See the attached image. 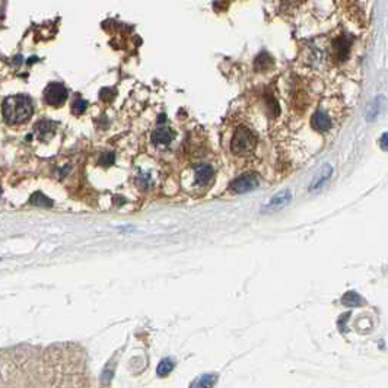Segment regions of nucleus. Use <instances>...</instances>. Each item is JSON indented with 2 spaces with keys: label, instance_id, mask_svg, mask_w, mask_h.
I'll return each instance as SVG.
<instances>
[{
  "label": "nucleus",
  "instance_id": "1",
  "mask_svg": "<svg viewBox=\"0 0 388 388\" xmlns=\"http://www.w3.org/2000/svg\"><path fill=\"white\" fill-rule=\"evenodd\" d=\"M32 116V102L26 95L9 96L3 102V117L9 123H24Z\"/></svg>",
  "mask_w": 388,
  "mask_h": 388
},
{
  "label": "nucleus",
  "instance_id": "2",
  "mask_svg": "<svg viewBox=\"0 0 388 388\" xmlns=\"http://www.w3.org/2000/svg\"><path fill=\"white\" fill-rule=\"evenodd\" d=\"M256 145H257V139H256L254 133L245 127H239L236 130V133L232 137V142H231L232 152L235 155H247V153L253 152Z\"/></svg>",
  "mask_w": 388,
  "mask_h": 388
},
{
  "label": "nucleus",
  "instance_id": "3",
  "mask_svg": "<svg viewBox=\"0 0 388 388\" xmlns=\"http://www.w3.org/2000/svg\"><path fill=\"white\" fill-rule=\"evenodd\" d=\"M67 98V91L61 83H50L44 91V99L48 105L60 107L64 104Z\"/></svg>",
  "mask_w": 388,
  "mask_h": 388
},
{
  "label": "nucleus",
  "instance_id": "4",
  "mask_svg": "<svg viewBox=\"0 0 388 388\" xmlns=\"http://www.w3.org/2000/svg\"><path fill=\"white\" fill-rule=\"evenodd\" d=\"M257 186H259V177L254 174H244L234 180V183L231 184V190L239 194H244L254 190Z\"/></svg>",
  "mask_w": 388,
  "mask_h": 388
},
{
  "label": "nucleus",
  "instance_id": "5",
  "mask_svg": "<svg viewBox=\"0 0 388 388\" xmlns=\"http://www.w3.org/2000/svg\"><path fill=\"white\" fill-rule=\"evenodd\" d=\"M56 130V124L50 120H40L34 126V133L41 140H48Z\"/></svg>",
  "mask_w": 388,
  "mask_h": 388
},
{
  "label": "nucleus",
  "instance_id": "6",
  "mask_svg": "<svg viewBox=\"0 0 388 388\" xmlns=\"http://www.w3.org/2000/svg\"><path fill=\"white\" fill-rule=\"evenodd\" d=\"M311 124H312V127L318 131H327V130L331 127V121H330V118L323 113V111H317L312 118H311Z\"/></svg>",
  "mask_w": 388,
  "mask_h": 388
},
{
  "label": "nucleus",
  "instance_id": "7",
  "mask_svg": "<svg viewBox=\"0 0 388 388\" xmlns=\"http://www.w3.org/2000/svg\"><path fill=\"white\" fill-rule=\"evenodd\" d=\"M292 199V194L289 191H280L279 194H276L273 199H271L267 206L264 207V210H270V209H276V207H282L286 203H289Z\"/></svg>",
  "mask_w": 388,
  "mask_h": 388
},
{
  "label": "nucleus",
  "instance_id": "8",
  "mask_svg": "<svg viewBox=\"0 0 388 388\" xmlns=\"http://www.w3.org/2000/svg\"><path fill=\"white\" fill-rule=\"evenodd\" d=\"M29 203L34 204V206H40V207H51V206H53V200L48 199L47 196H44V194L40 193V191H37V193H34V194L31 196Z\"/></svg>",
  "mask_w": 388,
  "mask_h": 388
},
{
  "label": "nucleus",
  "instance_id": "9",
  "mask_svg": "<svg viewBox=\"0 0 388 388\" xmlns=\"http://www.w3.org/2000/svg\"><path fill=\"white\" fill-rule=\"evenodd\" d=\"M213 177V168L210 165H201L196 169V180L199 183H206Z\"/></svg>",
  "mask_w": 388,
  "mask_h": 388
},
{
  "label": "nucleus",
  "instance_id": "10",
  "mask_svg": "<svg viewBox=\"0 0 388 388\" xmlns=\"http://www.w3.org/2000/svg\"><path fill=\"white\" fill-rule=\"evenodd\" d=\"M169 140H171L169 131H166V130H156V131H153V143H156V145H166V143H169Z\"/></svg>",
  "mask_w": 388,
  "mask_h": 388
},
{
  "label": "nucleus",
  "instance_id": "11",
  "mask_svg": "<svg viewBox=\"0 0 388 388\" xmlns=\"http://www.w3.org/2000/svg\"><path fill=\"white\" fill-rule=\"evenodd\" d=\"M321 175H318L317 178H315V181L312 183V186H311V188H315L318 187L320 184H323L327 178H330L331 177V174H333V168L330 166V165H326L324 168H321Z\"/></svg>",
  "mask_w": 388,
  "mask_h": 388
},
{
  "label": "nucleus",
  "instance_id": "12",
  "mask_svg": "<svg viewBox=\"0 0 388 388\" xmlns=\"http://www.w3.org/2000/svg\"><path fill=\"white\" fill-rule=\"evenodd\" d=\"M172 368H174V364H172L171 359H162L158 365V368H156V372H158V375L161 376L168 375L172 371Z\"/></svg>",
  "mask_w": 388,
  "mask_h": 388
},
{
  "label": "nucleus",
  "instance_id": "13",
  "mask_svg": "<svg viewBox=\"0 0 388 388\" xmlns=\"http://www.w3.org/2000/svg\"><path fill=\"white\" fill-rule=\"evenodd\" d=\"M215 382H216V375H203L193 385L194 387H212Z\"/></svg>",
  "mask_w": 388,
  "mask_h": 388
},
{
  "label": "nucleus",
  "instance_id": "14",
  "mask_svg": "<svg viewBox=\"0 0 388 388\" xmlns=\"http://www.w3.org/2000/svg\"><path fill=\"white\" fill-rule=\"evenodd\" d=\"M86 107H88V102H86L85 99H82V98H78V99L73 101L72 110H73L75 114H82V113H85Z\"/></svg>",
  "mask_w": 388,
  "mask_h": 388
},
{
  "label": "nucleus",
  "instance_id": "15",
  "mask_svg": "<svg viewBox=\"0 0 388 388\" xmlns=\"http://www.w3.org/2000/svg\"><path fill=\"white\" fill-rule=\"evenodd\" d=\"M344 304H347V305H358V304H361V298H359V295L355 294V292H349V294H346L343 296V299H341Z\"/></svg>",
  "mask_w": 388,
  "mask_h": 388
},
{
  "label": "nucleus",
  "instance_id": "16",
  "mask_svg": "<svg viewBox=\"0 0 388 388\" xmlns=\"http://www.w3.org/2000/svg\"><path fill=\"white\" fill-rule=\"evenodd\" d=\"M113 161H114V156H113V155H102V156H101V161H99V162H101V164H111V162H113Z\"/></svg>",
  "mask_w": 388,
  "mask_h": 388
},
{
  "label": "nucleus",
  "instance_id": "17",
  "mask_svg": "<svg viewBox=\"0 0 388 388\" xmlns=\"http://www.w3.org/2000/svg\"><path fill=\"white\" fill-rule=\"evenodd\" d=\"M381 148H382L384 151L387 149V134H385V133H384L382 137H381Z\"/></svg>",
  "mask_w": 388,
  "mask_h": 388
},
{
  "label": "nucleus",
  "instance_id": "18",
  "mask_svg": "<svg viewBox=\"0 0 388 388\" xmlns=\"http://www.w3.org/2000/svg\"><path fill=\"white\" fill-rule=\"evenodd\" d=\"M0 196H2V188H0Z\"/></svg>",
  "mask_w": 388,
  "mask_h": 388
}]
</instances>
